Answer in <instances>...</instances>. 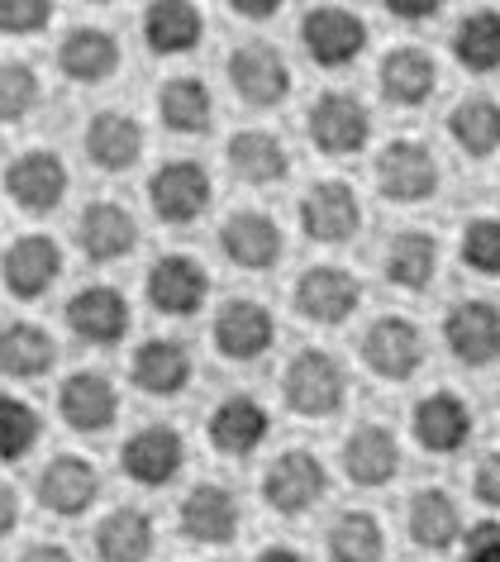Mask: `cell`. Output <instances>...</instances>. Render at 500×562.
Instances as JSON below:
<instances>
[{
    "label": "cell",
    "instance_id": "obj_1",
    "mask_svg": "<svg viewBox=\"0 0 500 562\" xmlns=\"http://www.w3.org/2000/svg\"><path fill=\"white\" fill-rule=\"evenodd\" d=\"M282 391H286V405L296 415L329 419V415L343 411V401H349V376H343L339 358L325 353V348H300L282 372Z\"/></svg>",
    "mask_w": 500,
    "mask_h": 562
},
{
    "label": "cell",
    "instance_id": "obj_2",
    "mask_svg": "<svg viewBox=\"0 0 500 562\" xmlns=\"http://www.w3.org/2000/svg\"><path fill=\"white\" fill-rule=\"evenodd\" d=\"M439 158L434 148L420 144V138H396V144L382 148L377 158V191L386 195V201L396 205H420L429 201V195L439 191Z\"/></svg>",
    "mask_w": 500,
    "mask_h": 562
},
{
    "label": "cell",
    "instance_id": "obj_3",
    "mask_svg": "<svg viewBox=\"0 0 500 562\" xmlns=\"http://www.w3.org/2000/svg\"><path fill=\"white\" fill-rule=\"evenodd\" d=\"M300 44L319 67H353L367 48V20L343 5H315L300 15Z\"/></svg>",
    "mask_w": 500,
    "mask_h": 562
},
{
    "label": "cell",
    "instance_id": "obj_4",
    "mask_svg": "<svg viewBox=\"0 0 500 562\" xmlns=\"http://www.w3.org/2000/svg\"><path fill=\"white\" fill-rule=\"evenodd\" d=\"M148 201L158 210L162 224H196L215 201V181L201 162L177 158V162H162L158 172H152Z\"/></svg>",
    "mask_w": 500,
    "mask_h": 562
},
{
    "label": "cell",
    "instance_id": "obj_5",
    "mask_svg": "<svg viewBox=\"0 0 500 562\" xmlns=\"http://www.w3.org/2000/svg\"><path fill=\"white\" fill-rule=\"evenodd\" d=\"M325 491H329V472L310 448H286L282 458H272L268 476H262V501L276 515H305L310 505H319Z\"/></svg>",
    "mask_w": 500,
    "mask_h": 562
},
{
    "label": "cell",
    "instance_id": "obj_6",
    "mask_svg": "<svg viewBox=\"0 0 500 562\" xmlns=\"http://www.w3.org/2000/svg\"><path fill=\"white\" fill-rule=\"evenodd\" d=\"M310 138L325 158H353L372 138V115L353 91H325L310 105Z\"/></svg>",
    "mask_w": 500,
    "mask_h": 562
},
{
    "label": "cell",
    "instance_id": "obj_7",
    "mask_svg": "<svg viewBox=\"0 0 500 562\" xmlns=\"http://www.w3.org/2000/svg\"><path fill=\"white\" fill-rule=\"evenodd\" d=\"M291 296H296V311L310 319V325L333 329L363 305V281L333 262H319V267H305Z\"/></svg>",
    "mask_w": 500,
    "mask_h": 562
},
{
    "label": "cell",
    "instance_id": "obj_8",
    "mask_svg": "<svg viewBox=\"0 0 500 562\" xmlns=\"http://www.w3.org/2000/svg\"><path fill=\"white\" fill-rule=\"evenodd\" d=\"M148 301L158 315H172V319H186L196 315L205 301H211V272L191 258V252H167V258L152 262V272L144 281Z\"/></svg>",
    "mask_w": 500,
    "mask_h": 562
},
{
    "label": "cell",
    "instance_id": "obj_9",
    "mask_svg": "<svg viewBox=\"0 0 500 562\" xmlns=\"http://www.w3.org/2000/svg\"><path fill=\"white\" fill-rule=\"evenodd\" d=\"M229 81L248 105L272 110L291 95V63L282 58V48L262 44V38H248V44L229 53Z\"/></svg>",
    "mask_w": 500,
    "mask_h": 562
},
{
    "label": "cell",
    "instance_id": "obj_10",
    "mask_svg": "<svg viewBox=\"0 0 500 562\" xmlns=\"http://www.w3.org/2000/svg\"><path fill=\"white\" fill-rule=\"evenodd\" d=\"M120 468L138 486H167L186 468V443L172 425H144L120 448Z\"/></svg>",
    "mask_w": 500,
    "mask_h": 562
},
{
    "label": "cell",
    "instance_id": "obj_11",
    "mask_svg": "<svg viewBox=\"0 0 500 562\" xmlns=\"http://www.w3.org/2000/svg\"><path fill=\"white\" fill-rule=\"evenodd\" d=\"M5 195L24 215H53L67 195V162L53 148H30L5 167Z\"/></svg>",
    "mask_w": 500,
    "mask_h": 562
},
{
    "label": "cell",
    "instance_id": "obj_12",
    "mask_svg": "<svg viewBox=\"0 0 500 562\" xmlns=\"http://www.w3.org/2000/svg\"><path fill=\"white\" fill-rule=\"evenodd\" d=\"M300 229L315 244H349L363 229V201L349 181H315L300 201Z\"/></svg>",
    "mask_w": 500,
    "mask_h": 562
},
{
    "label": "cell",
    "instance_id": "obj_13",
    "mask_svg": "<svg viewBox=\"0 0 500 562\" xmlns=\"http://www.w3.org/2000/svg\"><path fill=\"white\" fill-rule=\"evenodd\" d=\"M219 248L243 272H268V267L282 262L286 238H282V224L268 210H234L225 220V229H219Z\"/></svg>",
    "mask_w": 500,
    "mask_h": 562
},
{
    "label": "cell",
    "instance_id": "obj_14",
    "mask_svg": "<svg viewBox=\"0 0 500 562\" xmlns=\"http://www.w3.org/2000/svg\"><path fill=\"white\" fill-rule=\"evenodd\" d=\"M443 344L463 368H491L500 358V311L491 301H463L443 315Z\"/></svg>",
    "mask_w": 500,
    "mask_h": 562
},
{
    "label": "cell",
    "instance_id": "obj_15",
    "mask_svg": "<svg viewBox=\"0 0 500 562\" xmlns=\"http://www.w3.org/2000/svg\"><path fill=\"white\" fill-rule=\"evenodd\" d=\"M363 362L386 382H406V376L420 372L424 362V339L410 319L400 315H382L372 319L367 334H363Z\"/></svg>",
    "mask_w": 500,
    "mask_h": 562
},
{
    "label": "cell",
    "instance_id": "obj_16",
    "mask_svg": "<svg viewBox=\"0 0 500 562\" xmlns=\"http://www.w3.org/2000/svg\"><path fill=\"white\" fill-rule=\"evenodd\" d=\"M129 325H134L129 301H124V291H115V286H81L77 296L67 301V329L91 348L120 344L124 334H129Z\"/></svg>",
    "mask_w": 500,
    "mask_h": 562
},
{
    "label": "cell",
    "instance_id": "obj_17",
    "mask_svg": "<svg viewBox=\"0 0 500 562\" xmlns=\"http://www.w3.org/2000/svg\"><path fill=\"white\" fill-rule=\"evenodd\" d=\"M0 277H5L10 296L20 301H38L53 291V281L63 277V248L53 244L48 234H24L5 248V262H0Z\"/></svg>",
    "mask_w": 500,
    "mask_h": 562
},
{
    "label": "cell",
    "instance_id": "obj_18",
    "mask_svg": "<svg viewBox=\"0 0 500 562\" xmlns=\"http://www.w3.org/2000/svg\"><path fill=\"white\" fill-rule=\"evenodd\" d=\"M211 339H215V353L219 358H229V362H258L272 348L276 325H272L268 305H258V301H229L225 311L215 315Z\"/></svg>",
    "mask_w": 500,
    "mask_h": 562
},
{
    "label": "cell",
    "instance_id": "obj_19",
    "mask_svg": "<svg viewBox=\"0 0 500 562\" xmlns=\"http://www.w3.org/2000/svg\"><path fill=\"white\" fill-rule=\"evenodd\" d=\"M177 525L191 543H205V548H225L234 543V533H239V505L225 486L215 482H201L186 491V501L177 505Z\"/></svg>",
    "mask_w": 500,
    "mask_h": 562
},
{
    "label": "cell",
    "instance_id": "obj_20",
    "mask_svg": "<svg viewBox=\"0 0 500 562\" xmlns=\"http://www.w3.org/2000/svg\"><path fill=\"white\" fill-rule=\"evenodd\" d=\"M211 443H215V453H225V458H248V453H258L262 439H268V429H272V415H268V405L253 401V396H225L211 411Z\"/></svg>",
    "mask_w": 500,
    "mask_h": 562
},
{
    "label": "cell",
    "instance_id": "obj_21",
    "mask_svg": "<svg viewBox=\"0 0 500 562\" xmlns=\"http://www.w3.org/2000/svg\"><path fill=\"white\" fill-rule=\"evenodd\" d=\"M77 244L95 262L129 258V252L138 248V220L120 201H91L77 220Z\"/></svg>",
    "mask_w": 500,
    "mask_h": 562
},
{
    "label": "cell",
    "instance_id": "obj_22",
    "mask_svg": "<svg viewBox=\"0 0 500 562\" xmlns=\"http://www.w3.org/2000/svg\"><path fill=\"white\" fill-rule=\"evenodd\" d=\"M95 496H101V472L77 453H58L44 468V476H38V501H44V510L63 515V519L91 510Z\"/></svg>",
    "mask_w": 500,
    "mask_h": 562
},
{
    "label": "cell",
    "instance_id": "obj_23",
    "mask_svg": "<svg viewBox=\"0 0 500 562\" xmlns=\"http://www.w3.org/2000/svg\"><path fill=\"white\" fill-rule=\"evenodd\" d=\"M205 38V15L191 0H152L144 10V44L158 58H182V53H196Z\"/></svg>",
    "mask_w": 500,
    "mask_h": 562
},
{
    "label": "cell",
    "instance_id": "obj_24",
    "mask_svg": "<svg viewBox=\"0 0 500 562\" xmlns=\"http://www.w3.org/2000/svg\"><path fill=\"white\" fill-rule=\"evenodd\" d=\"M87 158L101 172H129L144 158V124L129 110H95L87 124Z\"/></svg>",
    "mask_w": 500,
    "mask_h": 562
},
{
    "label": "cell",
    "instance_id": "obj_25",
    "mask_svg": "<svg viewBox=\"0 0 500 562\" xmlns=\"http://www.w3.org/2000/svg\"><path fill=\"white\" fill-rule=\"evenodd\" d=\"M58 411L67 419V429L101 434V429L115 425L120 396H115V386H110L105 372H72L63 382V391H58Z\"/></svg>",
    "mask_w": 500,
    "mask_h": 562
},
{
    "label": "cell",
    "instance_id": "obj_26",
    "mask_svg": "<svg viewBox=\"0 0 500 562\" xmlns=\"http://www.w3.org/2000/svg\"><path fill=\"white\" fill-rule=\"evenodd\" d=\"M129 376L144 396H158V401H172L182 396L186 382H191V353L182 339H148L138 344V353L129 362Z\"/></svg>",
    "mask_w": 500,
    "mask_h": 562
},
{
    "label": "cell",
    "instance_id": "obj_27",
    "mask_svg": "<svg viewBox=\"0 0 500 562\" xmlns=\"http://www.w3.org/2000/svg\"><path fill=\"white\" fill-rule=\"evenodd\" d=\"M410 429H414V443L429 448V453H457L471 439V411L453 391H434V396L414 405Z\"/></svg>",
    "mask_w": 500,
    "mask_h": 562
},
{
    "label": "cell",
    "instance_id": "obj_28",
    "mask_svg": "<svg viewBox=\"0 0 500 562\" xmlns=\"http://www.w3.org/2000/svg\"><path fill=\"white\" fill-rule=\"evenodd\" d=\"M120 67V38L110 30H95V24H81L58 44V72L77 87H95V81L115 77Z\"/></svg>",
    "mask_w": 500,
    "mask_h": 562
},
{
    "label": "cell",
    "instance_id": "obj_29",
    "mask_svg": "<svg viewBox=\"0 0 500 562\" xmlns=\"http://www.w3.org/2000/svg\"><path fill=\"white\" fill-rule=\"evenodd\" d=\"M343 472L357 486H386L400 472V443L386 425H357L343 443Z\"/></svg>",
    "mask_w": 500,
    "mask_h": 562
},
{
    "label": "cell",
    "instance_id": "obj_30",
    "mask_svg": "<svg viewBox=\"0 0 500 562\" xmlns=\"http://www.w3.org/2000/svg\"><path fill=\"white\" fill-rule=\"evenodd\" d=\"M229 172L248 181V187H276V181L291 177V153L276 134L268 130H243L229 138Z\"/></svg>",
    "mask_w": 500,
    "mask_h": 562
},
{
    "label": "cell",
    "instance_id": "obj_31",
    "mask_svg": "<svg viewBox=\"0 0 500 562\" xmlns=\"http://www.w3.org/2000/svg\"><path fill=\"white\" fill-rule=\"evenodd\" d=\"M382 95L391 105H424L439 91V63L424 48H391L382 58Z\"/></svg>",
    "mask_w": 500,
    "mask_h": 562
},
{
    "label": "cell",
    "instance_id": "obj_32",
    "mask_svg": "<svg viewBox=\"0 0 500 562\" xmlns=\"http://www.w3.org/2000/svg\"><path fill=\"white\" fill-rule=\"evenodd\" d=\"M158 115L172 134L201 138V134H211V124H215V95L201 77H172L158 91Z\"/></svg>",
    "mask_w": 500,
    "mask_h": 562
},
{
    "label": "cell",
    "instance_id": "obj_33",
    "mask_svg": "<svg viewBox=\"0 0 500 562\" xmlns=\"http://www.w3.org/2000/svg\"><path fill=\"white\" fill-rule=\"evenodd\" d=\"M53 362H58V344H53V334L44 325L15 319V325L0 329V372L5 376L30 382V376L53 372Z\"/></svg>",
    "mask_w": 500,
    "mask_h": 562
},
{
    "label": "cell",
    "instance_id": "obj_34",
    "mask_svg": "<svg viewBox=\"0 0 500 562\" xmlns=\"http://www.w3.org/2000/svg\"><path fill=\"white\" fill-rule=\"evenodd\" d=\"M386 281L400 291H424L439 272V238L424 229H400L386 244Z\"/></svg>",
    "mask_w": 500,
    "mask_h": 562
},
{
    "label": "cell",
    "instance_id": "obj_35",
    "mask_svg": "<svg viewBox=\"0 0 500 562\" xmlns=\"http://www.w3.org/2000/svg\"><path fill=\"white\" fill-rule=\"evenodd\" d=\"M410 539L429 548V553H443V548H453L457 539H463V519H457V505L448 491H439V486H424V491H414V501H410Z\"/></svg>",
    "mask_w": 500,
    "mask_h": 562
},
{
    "label": "cell",
    "instance_id": "obj_36",
    "mask_svg": "<svg viewBox=\"0 0 500 562\" xmlns=\"http://www.w3.org/2000/svg\"><path fill=\"white\" fill-rule=\"evenodd\" d=\"M95 553L105 562H148L152 553V519L134 505L124 510H110L101 525H95Z\"/></svg>",
    "mask_w": 500,
    "mask_h": 562
},
{
    "label": "cell",
    "instance_id": "obj_37",
    "mask_svg": "<svg viewBox=\"0 0 500 562\" xmlns=\"http://www.w3.org/2000/svg\"><path fill=\"white\" fill-rule=\"evenodd\" d=\"M448 134L467 158H491L500 148V101H491V95H467V101H457L448 115Z\"/></svg>",
    "mask_w": 500,
    "mask_h": 562
},
{
    "label": "cell",
    "instance_id": "obj_38",
    "mask_svg": "<svg viewBox=\"0 0 500 562\" xmlns=\"http://www.w3.org/2000/svg\"><path fill=\"white\" fill-rule=\"evenodd\" d=\"M453 58L467 72H496L500 67V10H471L453 30Z\"/></svg>",
    "mask_w": 500,
    "mask_h": 562
},
{
    "label": "cell",
    "instance_id": "obj_39",
    "mask_svg": "<svg viewBox=\"0 0 500 562\" xmlns=\"http://www.w3.org/2000/svg\"><path fill=\"white\" fill-rule=\"evenodd\" d=\"M386 553V529L377 515L349 510L329 525V558L333 562H382Z\"/></svg>",
    "mask_w": 500,
    "mask_h": 562
},
{
    "label": "cell",
    "instance_id": "obj_40",
    "mask_svg": "<svg viewBox=\"0 0 500 562\" xmlns=\"http://www.w3.org/2000/svg\"><path fill=\"white\" fill-rule=\"evenodd\" d=\"M44 434V419L30 401L20 396H0V462H20Z\"/></svg>",
    "mask_w": 500,
    "mask_h": 562
},
{
    "label": "cell",
    "instance_id": "obj_41",
    "mask_svg": "<svg viewBox=\"0 0 500 562\" xmlns=\"http://www.w3.org/2000/svg\"><path fill=\"white\" fill-rule=\"evenodd\" d=\"M38 105V72L30 63H0V124H20Z\"/></svg>",
    "mask_w": 500,
    "mask_h": 562
},
{
    "label": "cell",
    "instance_id": "obj_42",
    "mask_svg": "<svg viewBox=\"0 0 500 562\" xmlns=\"http://www.w3.org/2000/svg\"><path fill=\"white\" fill-rule=\"evenodd\" d=\"M463 262L481 277H500V220L477 215L463 229Z\"/></svg>",
    "mask_w": 500,
    "mask_h": 562
},
{
    "label": "cell",
    "instance_id": "obj_43",
    "mask_svg": "<svg viewBox=\"0 0 500 562\" xmlns=\"http://www.w3.org/2000/svg\"><path fill=\"white\" fill-rule=\"evenodd\" d=\"M53 24V5L48 0H0V34L10 38H30Z\"/></svg>",
    "mask_w": 500,
    "mask_h": 562
},
{
    "label": "cell",
    "instance_id": "obj_44",
    "mask_svg": "<svg viewBox=\"0 0 500 562\" xmlns=\"http://www.w3.org/2000/svg\"><path fill=\"white\" fill-rule=\"evenodd\" d=\"M463 562H500V525H471L463 533Z\"/></svg>",
    "mask_w": 500,
    "mask_h": 562
},
{
    "label": "cell",
    "instance_id": "obj_45",
    "mask_svg": "<svg viewBox=\"0 0 500 562\" xmlns=\"http://www.w3.org/2000/svg\"><path fill=\"white\" fill-rule=\"evenodd\" d=\"M471 491H477L481 505H496L500 510V453H491L477 472H471Z\"/></svg>",
    "mask_w": 500,
    "mask_h": 562
},
{
    "label": "cell",
    "instance_id": "obj_46",
    "mask_svg": "<svg viewBox=\"0 0 500 562\" xmlns=\"http://www.w3.org/2000/svg\"><path fill=\"white\" fill-rule=\"evenodd\" d=\"M15 525H20V491L10 482H0V539L15 533Z\"/></svg>",
    "mask_w": 500,
    "mask_h": 562
},
{
    "label": "cell",
    "instance_id": "obj_47",
    "mask_svg": "<svg viewBox=\"0 0 500 562\" xmlns=\"http://www.w3.org/2000/svg\"><path fill=\"white\" fill-rule=\"evenodd\" d=\"M20 562H77V558L67 553L63 543H30V548L20 553Z\"/></svg>",
    "mask_w": 500,
    "mask_h": 562
},
{
    "label": "cell",
    "instance_id": "obj_48",
    "mask_svg": "<svg viewBox=\"0 0 500 562\" xmlns=\"http://www.w3.org/2000/svg\"><path fill=\"white\" fill-rule=\"evenodd\" d=\"M229 10L234 15H243V20H272L276 0H229Z\"/></svg>",
    "mask_w": 500,
    "mask_h": 562
},
{
    "label": "cell",
    "instance_id": "obj_49",
    "mask_svg": "<svg viewBox=\"0 0 500 562\" xmlns=\"http://www.w3.org/2000/svg\"><path fill=\"white\" fill-rule=\"evenodd\" d=\"M391 15L396 20H434L439 5H434V0H429V5H400V0H391Z\"/></svg>",
    "mask_w": 500,
    "mask_h": 562
},
{
    "label": "cell",
    "instance_id": "obj_50",
    "mask_svg": "<svg viewBox=\"0 0 500 562\" xmlns=\"http://www.w3.org/2000/svg\"><path fill=\"white\" fill-rule=\"evenodd\" d=\"M253 562H310V558L296 553V548H286V543H276V548H262Z\"/></svg>",
    "mask_w": 500,
    "mask_h": 562
}]
</instances>
